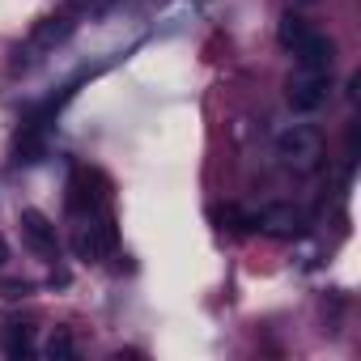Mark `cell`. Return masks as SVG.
<instances>
[{"mask_svg": "<svg viewBox=\"0 0 361 361\" xmlns=\"http://www.w3.org/2000/svg\"><path fill=\"white\" fill-rule=\"evenodd\" d=\"M94 183H98V174H90V170H77V174H73V183H68V209H73L77 217L98 213V192H94Z\"/></svg>", "mask_w": 361, "mask_h": 361, "instance_id": "obj_7", "label": "cell"}, {"mask_svg": "<svg viewBox=\"0 0 361 361\" xmlns=\"http://www.w3.org/2000/svg\"><path fill=\"white\" fill-rule=\"evenodd\" d=\"M30 353V327L26 323H9L5 331V357H26Z\"/></svg>", "mask_w": 361, "mask_h": 361, "instance_id": "obj_10", "label": "cell"}, {"mask_svg": "<svg viewBox=\"0 0 361 361\" xmlns=\"http://www.w3.org/2000/svg\"><path fill=\"white\" fill-rule=\"evenodd\" d=\"M22 234H26V243L39 251V255H56L60 251V238H56V226L39 213V209H22Z\"/></svg>", "mask_w": 361, "mask_h": 361, "instance_id": "obj_5", "label": "cell"}, {"mask_svg": "<svg viewBox=\"0 0 361 361\" xmlns=\"http://www.w3.org/2000/svg\"><path fill=\"white\" fill-rule=\"evenodd\" d=\"M302 5H306V0H302Z\"/></svg>", "mask_w": 361, "mask_h": 361, "instance_id": "obj_14", "label": "cell"}, {"mask_svg": "<svg viewBox=\"0 0 361 361\" xmlns=\"http://www.w3.org/2000/svg\"><path fill=\"white\" fill-rule=\"evenodd\" d=\"M47 357H51V361H68V357H77L73 336H68V331H56V336L47 340Z\"/></svg>", "mask_w": 361, "mask_h": 361, "instance_id": "obj_11", "label": "cell"}, {"mask_svg": "<svg viewBox=\"0 0 361 361\" xmlns=\"http://www.w3.org/2000/svg\"><path fill=\"white\" fill-rule=\"evenodd\" d=\"M255 226H259L264 234L293 238V234H302V213H298L293 204H268V209L255 213Z\"/></svg>", "mask_w": 361, "mask_h": 361, "instance_id": "obj_4", "label": "cell"}, {"mask_svg": "<svg viewBox=\"0 0 361 361\" xmlns=\"http://www.w3.org/2000/svg\"><path fill=\"white\" fill-rule=\"evenodd\" d=\"M26 293H30V281H5V285H0V298H5V302H18Z\"/></svg>", "mask_w": 361, "mask_h": 361, "instance_id": "obj_12", "label": "cell"}, {"mask_svg": "<svg viewBox=\"0 0 361 361\" xmlns=\"http://www.w3.org/2000/svg\"><path fill=\"white\" fill-rule=\"evenodd\" d=\"M68 30H73V22H68V18H47V22L30 35V51H43V47H51V43H60Z\"/></svg>", "mask_w": 361, "mask_h": 361, "instance_id": "obj_9", "label": "cell"}, {"mask_svg": "<svg viewBox=\"0 0 361 361\" xmlns=\"http://www.w3.org/2000/svg\"><path fill=\"white\" fill-rule=\"evenodd\" d=\"M115 217L111 213H85L81 217V226L73 230V251H77V259H106L111 251H115Z\"/></svg>", "mask_w": 361, "mask_h": 361, "instance_id": "obj_2", "label": "cell"}, {"mask_svg": "<svg viewBox=\"0 0 361 361\" xmlns=\"http://www.w3.org/2000/svg\"><path fill=\"white\" fill-rule=\"evenodd\" d=\"M298 68H314V73H331V64H336V43L327 39V35H310L298 51Z\"/></svg>", "mask_w": 361, "mask_h": 361, "instance_id": "obj_6", "label": "cell"}, {"mask_svg": "<svg viewBox=\"0 0 361 361\" xmlns=\"http://www.w3.org/2000/svg\"><path fill=\"white\" fill-rule=\"evenodd\" d=\"M5 259H9V243H5V238H0V264H5Z\"/></svg>", "mask_w": 361, "mask_h": 361, "instance_id": "obj_13", "label": "cell"}, {"mask_svg": "<svg viewBox=\"0 0 361 361\" xmlns=\"http://www.w3.org/2000/svg\"><path fill=\"white\" fill-rule=\"evenodd\" d=\"M276 157H281L289 170H298V174L314 170L319 157H323V132L310 128V123H293V128H285V132L276 136Z\"/></svg>", "mask_w": 361, "mask_h": 361, "instance_id": "obj_1", "label": "cell"}, {"mask_svg": "<svg viewBox=\"0 0 361 361\" xmlns=\"http://www.w3.org/2000/svg\"><path fill=\"white\" fill-rule=\"evenodd\" d=\"M327 77H331V73L298 68V73L289 77V85H285V98H289V106H293V111H302V115L319 111V106L327 102Z\"/></svg>", "mask_w": 361, "mask_h": 361, "instance_id": "obj_3", "label": "cell"}, {"mask_svg": "<svg viewBox=\"0 0 361 361\" xmlns=\"http://www.w3.org/2000/svg\"><path fill=\"white\" fill-rule=\"evenodd\" d=\"M310 35H314V30H310V22H306L302 13H285V18H281V26H276V43H281L285 51H298Z\"/></svg>", "mask_w": 361, "mask_h": 361, "instance_id": "obj_8", "label": "cell"}]
</instances>
